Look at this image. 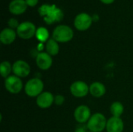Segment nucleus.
<instances>
[{
    "instance_id": "obj_1",
    "label": "nucleus",
    "mask_w": 133,
    "mask_h": 132,
    "mask_svg": "<svg viewBox=\"0 0 133 132\" xmlns=\"http://www.w3.org/2000/svg\"><path fill=\"white\" fill-rule=\"evenodd\" d=\"M107 120L104 114L96 113L92 115L87 122V128L91 132H101L106 128Z\"/></svg>"
},
{
    "instance_id": "obj_2",
    "label": "nucleus",
    "mask_w": 133,
    "mask_h": 132,
    "mask_svg": "<svg viewBox=\"0 0 133 132\" xmlns=\"http://www.w3.org/2000/svg\"><path fill=\"white\" fill-rule=\"evenodd\" d=\"M73 37L72 30L66 25H59L56 26L52 33V38L57 42L66 43Z\"/></svg>"
},
{
    "instance_id": "obj_3",
    "label": "nucleus",
    "mask_w": 133,
    "mask_h": 132,
    "mask_svg": "<svg viewBox=\"0 0 133 132\" xmlns=\"http://www.w3.org/2000/svg\"><path fill=\"white\" fill-rule=\"evenodd\" d=\"M44 83L38 78H34L30 79L25 85V93L28 96L37 97L43 93Z\"/></svg>"
},
{
    "instance_id": "obj_4",
    "label": "nucleus",
    "mask_w": 133,
    "mask_h": 132,
    "mask_svg": "<svg viewBox=\"0 0 133 132\" xmlns=\"http://www.w3.org/2000/svg\"><path fill=\"white\" fill-rule=\"evenodd\" d=\"M36 27L31 22H23L16 29L17 35L22 39H30L36 34Z\"/></svg>"
},
{
    "instance_id": "obj_5",
    "label": "nucleus",
    "mask_w": 133,
    "mask_h": 132,
    "mask_svg": "<svg viewBox=\"0 0 133 132\" xmlns=\"http://www.w3.org/2000/svg\"><path fill=\"white\" fill-rule=\"evenodd\" d=\"M5 87L10 93L17 94L23 89V82L19 77L16 75H9L5 79Z\"/></svg>"
},
{
    "instance_id": "obj_6",
    "label": "nucleus",
    "mask_w": 133,
    "mask_h": 132,
    "mask_svg": "<svg viewBox=\"0 0 133 132\" xmlns=\"http://www.w3.org/2000/svg\"><path fill=\"white\" fill-rule=\"evenodd\" d=\"M93 18L87 13H80L77 15L74 19L75 27L80 31L88 30L92 24Z\"/></svg>"
},
{
    "instance_id": "obj_7",
    "label": "nucleus",
    "mask_w": 133,
    "mask_h": 132,
    "mask_svg": "<svg viewBox=\"0 0 133 132\" xmlns=\"http://www.w3.org/2000/svg\"><path fill=\"white\" fill-rule=\"evenodd\" d=\"M70 92L76 97H84L90 92V86L83 81H76L71 85Z\"/></svg>"
},
{
    "instance_id": "obj_8",
    "label": "nucleus",
    "mask_w": 133,
    "mask_h": 132,
    "mask_svg": "<svg viewBox=\"0 0 133 132\" xmlns=\"http://www.w3.org/2000/svg\"><path fill=\"white\" fill-rule=\"evenodd\" d=\"M12 72L19 78H24L30 73V67L25 61L18 60L12 65Z\"/></svg>"
},
{
    "instance_id": "obj_9",
    "label": "nucleus",
    "mask_w": 133,
    "mask_h": 132,
    "mask_svg": "<svg viewBox=\"0 0 133 132\" xmlns=\"http://www.w3.org/2000/svg\"><path fill=\"white\" fill-rule=\"evenodd\" d=\"M90 117V110L86 105H80L77 107L74 111V117L76 121L79 124H84L86 122H88Z\"/></svg>"
},
{
    "instance_id": "obj_10",
    "label": "nucleus",
    "mask_w": 133,
    "mask_h": 132,
    "mask_svg": "<svg viewBox=\"0 0 133 132\" xmlns=\"http://www.w3.org/2000/svg\"><path fill=\"white\" fill-rule=\"evenodd\" d=\"M63 19L62 11L56 5H52L48 13L44 17V20L48 24H52L55 22H59Z\"/></svg>"
},
{
    "instance_id": "obj_11",
    "label": "nucleus",
    "mask_w": 133,
    "mask_h": 132,
    "mask_svg": "<svg viewBox=\"0 0 133 132\" xmlns=\"http://www.w3.org/2000/svg\"><path fill=\"white\" fill-rule=\"evenodd\" d=\"M53 60L51 56L47 52H40L36 56V64L41 70H48L52 65Z\"/></svg>"
},
{
    "instance_id": "obj_12",
    "label": "nucleus",
    "mask_w": 133,
    "mask_h": 132,
    "mask_svg": "<svg viewBox=\"0 0 133 132\" xmlns=\"http://www.w3.org/2000/svg\"><path fill=\"white\" fill-rule=\"evenodd\" d=\"M55 101V96L49 92H43L36 100L37 105L41 109H47L50 107Z\"/></svg>"
},
{
    "instance_id": "obj_13",
    "label": "nucleus",
    "mask_w": 133,
    "mask_h": 132,
    "mask_svg": "<svg viewBox=\"0 0 133 132\" xmlns=\"http://www.w3.org/2000/svg\"><path fill=\"white\" fill-rule=\"evenodd\" d=\"M106 130L108 132H122L124 130V123L121 117H111L107 121Z\"/></svg>"
},
{
    "instance_id": "obj_14",
    "label": "nucleus",
    "mask_w": 133,
    "mask_h": 132,
    "mask_svg": "<svg viewBox=\"0 0 133 132\" xmlns=\"http://www.w3.org/2000/svg\"><path fill=\"white\" fill-rule=\"evenodd\" d=\"M27 4L25 0H12L9 5L11 13L19 15L23 13L26 10Z\"/></svg>"
},
{
    "instance_id": "obj_15",
    "label": "nucleus",
    "mask_w": 133,
    "mask_h": 132,
    "mask_svg": "<svg viewBox=\"0 0 133 132\" xmlns=\"http://www.w3.org/2000/svg\"><path fill=\"white\" fill-rule=\"evenodd\" d=\"M16 33L11 28H5L0 33V40L4 44H12L16 37Z\"/></svg>"
},
{
    "instance_id": "obj_16",
    "label": "nucleus",
    "mask_w": 133,
    "mask_h": 132,
    "mask_svg": "<svg viewBox=\"0 0 133 132\" xmlns=\"http://www.w3.org/2000/svg\"><path fill=\"white\" fill-rule=\"evenodd\" d=\"M90 93L94 97H101L106 93V88L104 84L100 82H93L90 86Z\"/></svg>"
},
{
    "instance_id": "obj_17",
    "label": "nucleus",
    "mask_w": 133,
    "mask_h": 132,
    "mask_svg": "<svg viewBox=\"0 0 133 132\" xmlns=\"http://www.w3.org/2000/svg\"><path fill=\"white\" fill-rule=\"evenodd\" d=\"M46 51L47 53L49 54L51 56L57 55L59 52V46L58 42L55 40L53 38L49 39L46 44Z\"/></svg>"
},
{
    "instance_id": "obj_18",
    "label": "nucleus",
    "mask_w": 133,
    "mask_h": 132,
    "mask_svg": "<svg viewBox=\"0 0 133 132\" xmlns=\"http://www.w3.org/2000/svg\"><path fill=\"white\" fill-rule=\"evenodd\" d=\"M112 117H120L124 112V106L120 102H114L110 107Z\"/></svg>"
},
{
    "instance_id": "obj_19",
    "label": "nucleus",
    "mask_w": 133,
    "mask_h": 132,
    "mask_svg": "<svg viewBox=\"0 0 133 132\" xmlns=\"http://www.w3.org/2000/svg\"><path fill=\"white\" fill-rule=\"evenodd\" d=\"M12 71V65L7 61H4L1 63L0 65V72L1 75L3 78L6 79L9 76V74Z\"/></svg>"
},
{
    "instance_id": "obj_20",
    "label": "nucleus",
    "mask_w": 133,
    "mask_h": 132,
    "mask_svg": "<svg viewBox=\"0 0 133 132\" xmlns=\"http://www.w3.org/2000/svg\"><path fill=\"white\" fill-rule=\"evenodd\" d=\"M35 36L41 42H45L49 40V33L45 27H39L36 31Z\"/></svg>"
},
{
    "instance_id": "obj_21",
    "label": "nucleus",
    "mask_w": 133,
    "mask_h": 132,
    "mask_svg": "<svg viewBox=\"0 0 133 132\" xmlns=\"http://www.w3.org/2000/svg\"><path fill=\"white\" fill-rule=\"evenodd\" d=\"M51 5H42L40 6L39 9H38V12H39V14H40L41 16L44 17V16L48 13V12H49V10H50V9H51Z\"/></svg>"
},
{
    "instance_id": "obj_22",
    "label": "nucleus",
    "mask_w": 133,
    "mask_h": 132,
    "mask_svg": "<svg viewBox=\"0 0 133 132\" xmlns=\"http://www.w3.org/2000/svg\"><path fill=\"white\" fill-rule=\"evenodd\" d=\"M64 102H65V97H64L62 95L58 94V95H56V96H55V101H54V103H55L57 106H61V105H62V104L64 103Z\"/></svg>"
},
{
    "instance_id": "obj_23",
    "label": "nucleus",
    "mask_w": 133,
    "mask_h": 132,
    "mask_svg": "<svg viewBox=\"0 0 133 132\" xmlns=\"http://www.w3.org/2000/svg\"><path fill=\"white\" fill-rule=\"evenodd\" d=\"M8 24L9 26V27L11 29H17L19 26V23L17 21V19H14V18H11L9 21H8Z\"/></svg>"
},
{
    "instance_id": "obj_24",
    "label": "nucleus",
    "mask_w": 133,
    "mask_h": 132,
    "mask_svg": "<svg viewBox=\"0 0 133 132\" xmlns=\"http://www.w3.org/2000/svg\"><path fill=\"white\" fill-rule=\"evenodd\" d=\"M87 130L88 128L87 125H79L76 128L75 132H88Z\"/></svg>"
},
{
    "instance_id": "obj_25",
    "label": "nucleus",
    "mask_w": 133,
    "mask_h": 132,
    "mask_svg": "<svg viewBox=\"0 0 133 132\" xmlns=\"http://www.w3.org/2000/svg\"><path fill=\"white\" fill-rule=\"evenodd\" d=\"M27 5L29 6H35L37 2H38V0H25Z\"/></svg>"
},
{
    "instance_id": "obj_26",
    "label": "nucleus",
    "mask_w": 133,
    "mask_h": 132,
    "mask_svg": "<svg viewBox=\"0 0 133 132\" xmlns=\"http://www.w3.org/2000/svg\"><path fill=\"white\" fill-rule=\"evenodd\" d=\"M103 3H104V4H111V3H112L115 0H101Z\"/></svg>"
},
{
    "instance_id": "obj_27",
    "label": "nucleus",
    "mask_w": 133,
    "mask_h": 132,
    "mask_svg": "<svg viewBox=\"0 0 133 132\" xmlns=\"http://www.w3.org/2000/svg\"><path fill=\"white\" fill-rule=\"evenodd\" d=\"M88 132H91V131H88Z\"/></svg>"
}]
</instances>
